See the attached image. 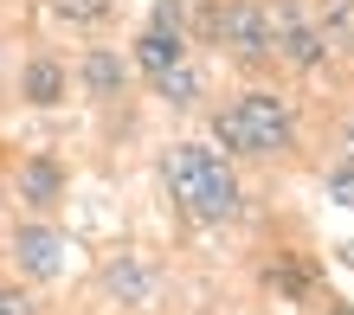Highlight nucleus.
<instances>
[{
	"mask_svg": "<svg viewBox=\"0 0 354 315\" xmlns=\"http://www.w3.org/2000/svg\"><path fill=\"white\" fill-rule=\"evenodd\" d=\"M322 193L335 200V206H348V213H354V155L322 161Z\"/></svg>",
	"mask_w": 354,
	"mask_h": 315,
	"instance_id": "4468645a",
	"label": "nucleus"
},
{
	"mask_svg": "<svg viewBox=\"0 0 354 315\" xmlns=\"http://www.w3.org/2000/svg\"><path fill=\"white\" fill-rule=\"evenodd\" d=\"M97 289H103L116 309H155L161 289H168V277H161V264L149 258V251H116V258H103Z\"/></svg>",
	"mask_w": 354,
	"mask_h": 315,
	"instance_id": "423d86ee",
	"label": "nucleus"
},
{
	"mask_svg": "<svg viewBox=\"0 0 354 315\" xmlns=\"http://www.w3.org/2000/svg\"><path fill=\"white\" fill-rule=\"evenodd\" d=\"M13 90L26 110H58L71 90V71H65V58L58 52H26L19 58V71H13Z\"/></svg>",
	"mask_w": 354,
	"mask_h": 315,
	"instance_id": "1a4fd4ad",
	"label": "nucleus"
},
{
	"mask_svg": "<svg viewBox=\"0 0 354 315\" xmlns=\"http://www.w3.org/2000/svg\"><path fill=\"white\" fill-rule=\"evenodd\" d=\"M187 19H194V7H187V0H155L149 26H161V32H187Z\"/></svg>",
	"mask_w": 354,
	"mask_h": 315,
	"instance_id": "2eb2a0df",
	"label": "nucleus"
},
{
	"mask_svg": "<svg viewBox=\"0 0 354 315\" xmlns=\"http://www.w3.org/2000/svg\"><path fill=\"white\" fill-rule=\"evenodd\" d=\"M213 155L225 161H290L297 155V103L283 90H239L225 110L206 116Z\"/></svg>",
	"mask_w": 354,
	"mask_h": 315,
	"instance_id": "f257e3e1",
	"label": "nucleus"
},
{
	"mask_svg": "<svg viewBox=\"0 0 354 315\" xmlns=\"http://www.w3.org/2000/svg\"><path fill=\"white\" fill-rule=\"evenodd\" d=\"M161 180L180 200V213L194 225H239L245 219V187L232 174V161L213 155L206 142H168L161 149Z\"/></svg>",
	"mask_w": 354,
	"mask_h": 315,
	"instance_id": "f03ea898",
	"label": "nucleus"
},
{
	"mask_svg": "<svg viewBox=\"0 0 354 315\" xmlns=\"http://www.w3.org/2000/svg\"><path fill=\"white\" fill-rule=\"evenodd\" d=\"M322 315H354V309H348V303H328V309H322Z\"/></svg>",
	"mask_w": 354,
	"mask_h": 315,
	"instance_id": "a211bd4d",
	"label": "nucleus"
},
{
	"mask_svg": "<svg viewBox=\"0 0 354 315\" xmlns=\"http://www.w3.org/2000/svg\"><path fill=\"white\" fill-rule=\"evenodd\" d=\"M264 289H277L283 303H309L316 296V270H309L297 251H277V258L264 264Z\"/></svg>",
	"mask_w": 354,
	"mask_h": 315,
	"instance_id": "9b49d317",
	"label": "nucleus"
},
{
	"mask_svg": "<svg viewBox=\"0 0 354 315\" xmlns=\"http://www.w3.org/2000/svg\"><path fill=\"white\" fill-rule=\"evenodd\" d=\"M194 39L219 46L232 65L258 71L277 58V39H270V0H200V13L187 19Z\"/></svg>",
	"mask_w": 354,
	"mask_h": 315,
	"instance_id": "7ed1b4c3",
	"label": "nucleus"
},
{
	"mask_svg": "<svg viewBox=\"0 0 354 315\" xmlns=\"http://www.w3.org/2000/svg\"><path fill=\"white\" fill-rule=\"evenodd\" d=\"M0 315H39L32 289H26V283H0Z\"/></svg>",
	"mask_w": 354,
	"mask_h": 315,
	"instance_id": "dca6fc26",
	"label": "nucleus"
},
{
	"mask_svg": "<svg viewBox=\"0 0 354 315\" xmlns=\"http://www.w3.org/2000/svg\"><path fill=\"white\" fill-rule=\"evenodd\" d=\"M129 65H136V77H161V71L187 65V32L142 26V32H136V46H129Z\"/></svg>",
	"mask_w": 354,
	"mask_h": 315,
	"instance_id": "9d476101",
	"label": "nucleus"
},
{
	"mask_svg": "<svg viewBox=\"0 0 354 315\" xmlns=\"http://www.w3.org/2000/svg\"><path fill=\"white\" fill-rule=\"evenodd\" d=\"M46 13L58 26H103L116 13V0H46Z\"/></svg>",
	"mask_w": 354,
	"mask_h": 315,
	"instance_id": "ddd939ff",
	"label": "nucleus"
},
{
	"mask_svg": "<svg viewBox=\"0 0 354 315\" xmlns=\"http://www.w3.org/2000/svg\"><path fill=\"white\" fill-rule=\"evenodd\" d=\"M71 84L91 103H122V90L136 84V65H129V52H116V46H84V52H77Z\"/></svg>",
	"mask_w": 354,
	"mask_h": 315,
	"instance_id": "0eeeda50",
	"label": "nucleus"
},
{
	"mask_svg": "<svg viewBox=\"0 0 354 315\" xmlns=\"http://www.w3.org/2000/svg\"><path fill=\"white\" fill-rule=\"evenodd\" d=\"M65 187H71L65 161H58V155H46V149H39V155H26V161L13 167V200L26 206L32 219H46L52 206H65Z\"/></svg>",
	"mask_w": 354,
	"mask_h": 315,
	"instance_id": "6e6552de",
	"label": "nucleus"
},
{
	"mask_svg": "<svg viewBox=\"0 0 354 315\" xmlns=\"http://www.w3.org/2000/svg\"><path fill=\"white\" fill-rule=\"evenodd\" d=\"M0 77H7V65H0Z\"/></svg>",
	"mask_w": 354,
	"mask_h": 315,
	"instance_id": "aec40b11",
	"label": "nucleus"
},
{
	"mask_svg": "<svg viewBox=\"0 0 354 315\" xmlns=\"http://www.w3.org/2000/svg\"><path fill=\"white\" fill-rule=\"evenodd\" d=\"M342 155H354V116H342Z\"/></svg>",
	"mask_w": 354,
	"mask_h": 315,
	"instance_id": "f3484780",
	"label": "nucleus"
},
{
	"mask_svg": "<svg viewBox=\"0 0 354 315\" xmlns=\"http://www.w3.org/2000/svg\"><path fill=\"white\" fill-rule=\"evenodd\" d=\"M7 251H13V270L26 283H52V277L71 270V238H65V225H52V219H19Z\"/></svg>",
	"mask_w": 354,
	"mask_h": 315,
	"instance_id": "39448f33",
	"label": "nucleus"
},
{
	"mask_svg": "<svg viewBox=\"0 0 354 315\" xmlns=\"http://www.w3.org/2000/svg\"><path fill=\"white\" fill-rule=\"evenodd\" d=\"M149 90L168 103V110H200V97H206V84H200V71L194 65H174V71H161V77H149Z\"/></svg>",
	"mask_w": 354,
	"mask_h": 315,
	"instance_id": "f8f14e48",
	"label": "nucleus"
},
{
	"mask_svg": "<svg viewBox=\"0 0 354 315\" xmlns=\"http://www.w3.org/2000/svg\"><path fill=\"white\" fill-rule=\"evenodd\" d=\"M342 52H348V58H354V39H348V46H342Z\"/></svg>",
	"mask_w": 354,
	"mask_h": 315,
	"instance_id": "6ab92c4d",
	"label": "nucleus"
},
{
	"mask_svg": "<svg viewBox=\"0 0 354 315\" xmlns=\"http://www.w3.org/2000/svg\"><path fill=\"white\" fill-rule=\"evenodd\" d=\"M270 39H277V58L297 71H322L328 65V32L316 26V13L303 7V0H270Z\"/></svg>",
	"mask_w": 354,
	"mask_h": 315,
	"instance_id": "20e7f679",
	"label": "nucleus"
}]
</instances>
